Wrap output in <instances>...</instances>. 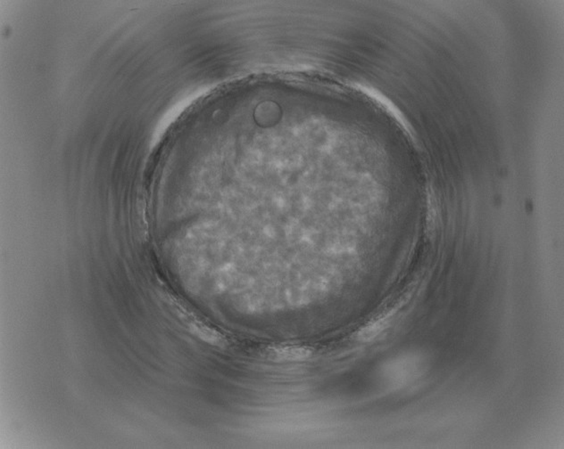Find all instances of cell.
I'll return each mask as SVG.
<instances>
[{
	"instance_id": "6da1fadb",
	"label": "cell",
	"mask_w": 564,
	"mask_h": 449,
	"mask_svg": "<svg viewBox=\"0 0 564 449\" xmlns=\"http://www.w3.org/2000/svg\"><path fill=\"white\" fill-rule=\"evenodd\" d=\"M313 354L312 348L297 345L271 347L268 355L271 360L278 362H293L307 360Z\"/></svg>"
}]
</instances>
